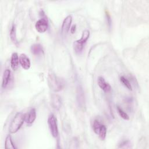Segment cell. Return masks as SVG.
<instances>
[{
	"mask_svg": "<svg viewBox=\"0 0 149 149\" xmlns=\"http://www.w3.org/2000/svg\"><path fill=\"white\" fill-rule=\"evenodd\" d=\"M47 82L50 89L54 92H58L62 90L65 86L64 80L56 76L52 70H49L48 73Z\"/></svg>",
	"mask_w": 149,
	"mask_h": 149,
	"instance_id": "6da1fadb",
	"label": "cell"
},
{
	"mask_svg": "<svg viewBox=\"0 0 149 149\" xmlns=\"http://www.w3.org/2000/svg\"><path fill=\"white\" fill-rule=\"evenodd\" d=\"M25 116L26 114L22 112H18L15 115L9 127V132L10 133H15L20 129L25 121Z\"/></svg>",
	"mask_w": 149,
	"mask_h": 149,
	"instance_id": "7a4b0ae2",
	"label": "cell"
},
{
	"mask_svg": "<svg viewBox=\"0 0 149 149\" xmlns=\"http://www.w3.org/2000/svg\"><path fill=\"white\" fill-rule=\"evenodd\" d=\"M90 36V31L88 30H85L83 31L80 39L74 41L73 49L76 54H80L84 48V45L88 40Z\"/></svg>",
	"mask_w": 149,
	"mask_h": 149,
	"instance_id": "3957f363",
	"label": "cell"
},
{
	"mask_svg": "<svg viewBox=\"0 0 149 149\" xmlns=\"http://www.w3.org/2000/svg\"><path fill=\"white\" fill-rule=\"evenodd\" d=\"M93 130L94 133L98 135L101 140H104L107 134V127L99 120L95 119L92 125Z\"/></svg>",
	"mask_w": 149,
	"mask_h": 149,
	"instance_id": "277c9868",
	"label": "cell"
},
{
	"mask_svg": "<svg viewBox=\"0 0 149 149\" xmlns=\"http://www.w3.org/2000/svg\"><path fill=\"white\" fill-rule=\"evenodd\" d=\"M48 124L51 135L54 137H56L58 135V128L56 118L54 114H51L48 116Z\"/></svg>",
	"mask_w": 149,
	"mask_h": 149,
	"instance_id": "5b68a950",
	"label": "cell"
},
{
	"mask_svg": "<svg viewBox=\"0 0 149 149\" xmlns=\"http://www.w3.org/2000/svg\"><path fill=\"white\" fill-rule=\"evenodd\" d=\"M76 99L79 108L81 111H84L86 109V99L84 91L82 87L80 86H78L77 88Z\"/></svg>",
	"mask_w": 149,
	"mask_h": 149,
	"instance_id": "8992f818",
	"label": "cell"
},
{
	"mask_svg": "<svg viewBox=\"0 0 149 149\" xmlns=\"http://www.w3.org/2000/svg\"><path fill=\"white\" fill-rule=\"evenodd\" d=\"M48 27V19L45 16V15L43 14L42 18L37 20V22L36 23V24H35L36 29L38 32L40 33H42L47 31Z\"/></svg>",
	"mask_w": 149,
	"mask_h": 149,
	"instance_id": "52a82bcc",
	"label": "cell"
},
{
	"mask_svg": "<svg viewBox=\"0 0 149 149\" xmlns=\"http://www.w3.org/2000/svg\"><path fill=\"white\" fill-rule=\"evenodd\" d=\"M72 22V17L70 15H68L66 16L63 22L61 27V31L63 34H66L69 31L70 29V25Z\"/></svg>",
	"mask_w": 149,
	"mask_h": 149,
	"instance_id": "ba28073f",
	"label": "cell"
},
{
	"mask_svg": "<svg viewBox=\"0 0 149 149\" xmlns=\"http://www.w3.org/2000/svg\"><path fill=\"white\" fill-rule=\"evenodd\" d=\"M19 63L21 66L25 70H28L30 68L31 63L30 59L25 54H22L19 56Z\"/></svg>",
	"mask_w": 149,
	"mask_h": 149,
	"instance_id": "9c48e42d",
	"label": "cell"
},
{
	"mask_svg": "<svg viewBox=\"0 0 149 149\" xmlns=\"http://www.w3.org/2000/svg\"><path fill=\"white\" fill-rule=\"evenodd\" d=\"M97 83L98 86L104 91L106 93L109 92L111 90V87L110 86V84L106 82V81L105 80L104 78L101 77V76H99L97 79Z\"/></svg>",
	"mask_w": 149,
	"mask_h": 149,
	"instance_id": "30bf717a",
	"label": "cell"
},
{
	"mask_svg": "<svg viewBox=\"0 0 149 149\" xmlns=\"http://www.w3.org/2000/svg\"><path fill=\"white\" fill-rule=\"evenodd\" d=\"M36 119V111L35 108H32L26 114L25 122L29 125L32 124Z\"/></svg>",
	"mask_w": 149,
	"mask_h": 149,
	"instance_id": "8fae6325",
	"label": "cell"
},
{
	"mask_svg": "<svg viewBox=\"0 0 149 149\" xmlns=\"http://www.w3.org/2000/svg\"><path fill=\"white\" fill-rule=\"evenodd\" d=\"M62 104V101L61 97L58 95L54 94L51 97V105L52 107L55 109L58 110Z\"/></svg>",
	"mask_w": 149,
	"mask_h": 149,
	"instance_id": "7c38bea8",
	"label": "cell"
},
{
	"mask_svg": "<svg viewBox=\"0 0 149 149\" xmlns=\"http://www.w3.org/2000/svg\"><path fill=\"white\" fill-rule=\"evenodd\" d=\"M11 76V72L9 69H6L4 70L3 76H2V87L3 88H5L10 80Z\"/></svg>",
	"mask_w": 149,
	"mask_h": 149,
	"instance_id": "4fadbf2b",
	"label": "cell"
},
{
	"mask_svg": "<svg viewBox=\"0 0 149 149\" xmlns=\"http://www.w3.org/2000/svg\"><path fill=\"white\" fill-rule=\"evenodd\" d=\"M31 53L34 55H40L44 53L42 46L40 44H34L30 48Z\"/></svg>",
	"mask_w": 149,
	"mask_h": 149,
	"instance_id": "5bb4252c",
	"label": "cell"
},
{
	"mask_svg": "<svg viewBox=\"0 0 149 149\" xmlns=\"http://www.w3.org/2000/svg\"><path fill=\"white\" fill-rule=\"evenodd\" d=\"M19 62V58L17 53L13 52L12 54L11 61H10L11 68L13 70H16L18 68Z\"/></svg>",
	"mask_w": 149,
	"mask_h": 149,
	"instance_id": "9a60e30c",
	"label": "cell"
},
{
	"mask_svg": "<svg viewBox=\"0 0 149 149\" xmlns=\"http://www.w3.org/2000/svg\"><path fill=\"white\" fill-rule=\"evenodd\" d=\"M5 147L6 149H15L16 147L15 146L12 137L10 135H8L6 137L5 141Z\"/></svg>",
	"mask_w": 149,
	"mask_h": 149,
	"instance_id": "2e32d148",
	"label": "cell"
},
{
	"mask_svg": "<svg viewBox=\"0 0 149 149\" xmlns=\"http://www.w3.org/2000/svg\"><path fill=\"white\" fill-rule=\"evenodd\" d=\"M10 38L11 41L15 43V44H17L18 43L17 40L16 38V26L13 24L10 29Z\"/></svg>",
	"mask_w": 149,
	"mask_h": 149,
	"instance_id": "e0dca14e",
	"label": "cell"
},
{
	"mask_svg": "<svg viewBox=\"0 0 149 149\" xmlns=\"http://www.w3.org/2000/svg\"><path fill=\"white\" fill-rule=\"evenodd\" d=\"M120 82L122 83V84L126 87L128 90L132 91V87L131 85V83H130V81L128 80L127 79H126L125 76H122L120 77Z\"/></svg>",
	"mask_w": 149,
	"mask_h": 149,
	"instance_id": "ac0fdd59",
	"label": "cell"
},
{
	"mask_svg": "<svg viewBox=\"0 0 149 149\" xmlns=\"http://www.w3.org/2000/svg\"><path fill=\"white\" fill-rule=\"evenodd\" d=\"M116 109H117V111H118L119 116L122 118H123L125 120H129V115L119 106L116 107Z\"/></svg>",
	"mask_w": 149,
	"mask_h": 149,
	"instance_id": "d6986e66",
	"label": "cell"
},
{
	"mask_svg": "<svg viewBox=\"0 0 149 149\" xmlns=\"http://www.w3.org/2000/svg\"><path fill=\"white\" fill-rule=\"evenodd\" d=\"M130 145V141L129 140H124L123 141H122L119 146V148H127L129 147Z\"/></svg>",
	"mask_w": 149,
	"mask_h": 149,
	"instance_id": "ffe728a7",
	"label": "cell"
},
{
	"mask_svg": "<svg viewBox=\"0 0 149 149\" xmlns=\"http://www.w3.org/2000/svg\"><path fill=\"white\" fill-rule=\"evenodd\" d=\"M106 18H107V23H108V24L109 26V27H111V23H112V22H111V17L109 16V15L108 13H106Z\"/></svg>",
	"mask_w": 149,
	"mask_h": 149,
	"instance_id": "44dd1931",
	"label": "cell"
},
{
	"mask_svg": "<svg viewBox=\"0 0 149 149\" xmlns=\"http://www.w3.org/2000/svg\"><path fill=\"white\" fill-rule=\"evenodd\" d=\"M76 25H73L71 27H70V33H72V34H73V33H74V32L76 31Z\"/></svg>",
	"mask_w": 149,
	"mask_h": 149,
	"instance_id": "7402d4cb",
	"label": "cell"
}]
</instances>
